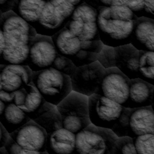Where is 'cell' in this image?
I'll return each instance as SVG.
<instances>
[{"label":"cell","mask_w":154,"mask_h":154,"mask_svg":"<svg viewBox=\"0 0 154 154\" xmlns=\"http://www.w3.org/2000/svg\"><path fill=\"white\" fill-rule=\"evenodd\" d=\"M51 38L57 54L70 60L77 67L96 61L97 54L103 46L100 40L81 41L65 27Z\"/></svg>","instance_id":"cell-1"},{"label":"cell","mask_w":154,"mask_h":154,"mask_svg":"<svg viewBox=\"0 0 154 154\" xmlns=\"http://www.w3.org/2000/svg\"><path fill=\"white\" fill-rule=\"evenodd\" d=\"M82 1H46L37 23L34 27L37 34L51 37L64 28L75 8Z\"/></svg>","instance_id":"cell-2"},{"label":"cell","mask_w":154,"mask_h":154,"mask_svg":"<svg viewBox=\"0 0 154 154\" xmlns=\"http://www.w3.org/2000/svg\"><path fill=\"white\" fill-rule=\"evenodd\" d=\"M31 82L45 100L55 106L72 91L70 78L52 67L32 72Z\"/></svg>","instance_id":"cell-3"},{"label":"cell","mask_w":154,"mask_h":154,"mask_svg":"<svg viewBox=\"0 0 154 154\" xmlns=\"http://www.w3.org/2000/svg\"><path fill=\"white\" fill-rule=\"evenodd\" d=\"M56 108L61 116L63 128L75 135L91 124L87 96L72 91Z\"/></svg>","instance_id":"cell-4"},{"label":"cell","mask_w":154,"mask_h":154,"mask_svg":"<svg viewBox=\"0 0 154 154\" xmlns=\"http://www.w3.org/2000/svg\"><path fill=\"white\" fill-rule=\"evenodd\" d=\"M117 139L111 130L90 124L76 134L75 153L112 154Z\"/></svg>","instance_id":"cell-5"},{"label":"cell","mask_w":154,"mask_h":154,"mask_svg":"<svg viewBox=\"0 0 154 154\" xmlns=\"http://www.w3.org/2000/svg\"><path fill=\"white\" fill-rule=\"evenodd\" d=\"M97 14L94 8L82 1L75 8L65 28L81 41H99Z\"/></svg>","instance_id":"cell-6"},{"label":"cell","mask_w":154,"mask_h":154,"mask_svg":"<svg viewBox=\"0 0 154 154\" xmlns=\"http://www.w3.org/2000/svg\"><path fill=\"white\" fill-rule=\"evenodd\" d=\"M88 108L91 125L111 130L125 107L106 97L94 94L88 97Z\"/></svg>","instance_id":"cell-7"},{"label":"cell","mask_w":154,"mask_h":154,"mask_svg":"<svg viewBox=\"0 0 154 154\" xmlns=\"http://www.w3.org/2000/svg\"><path fill=\"white\" fill-rule=\"evenodd\" d=\"M134 22L111 19L97 14L96 23L100 40L103 45L112 48L130 44Z\"/></svg>","instance_id":"cell-8"},{"label":"cell","mask_w":154,"mask_h":154,"mask_svg":"<svg viewBox=\"0 0 154 154\" xmlns=\"http://www.w3.org/2000/svg\"><path fill=\"white\" fill-rule=\"evenodd\" d=\"M130 79L117 68L105 70L95 94L103 96L125 107L129 91Z\"/></svg>","instance_id":"cell-9"},{"label":"cell","mask_w":154,"mask_h":154,"mask_svg":"<svg viewBox=\"0 0 154 154\" xmlns=\"http://www.w3.org/2000/svg\"><path fill=\"white\" fill-rule=\"evenodd\" d=\"M0 29L5 42L14 45H29L37 35L30 25L12 11L2 14Z\"/></svg>","instance_id":"cell-10"},{"label":"cell","mask_w":154,"mask_h":154,"mask_svg":"<svg viewBox=\"0 0 154 154\" xmlns=\"http://www.w3.org/2000/svg\"><path fill=\"white\" fill-rule=\"evenodd\" d=\"M105 70L97 61L77 67L70 77L72 91L87 97L95 94Z\"/></svg>","instance_id":"cell-11"},{"label":"cell","mask_w":154,"mask_h":154,"mask_svg":"<svg viewBox=\"0 0 154 154\" xmlns=\"http://www.w3.org/2000/svg\"><path fill=\"white\" fill-rule=\"evenodd\" d=\"M57 54L51 37L37 34L29 45L26 66L32 72L48 69L51 67Z\"/></svg>","instance_id":"cell-12"},{"label":"cell","mask_w":154,"mask_h":154,"mask_svg":"<svg viewBox=\"0 0 154 154\" xmlns=\"http://www.w3.org/2000/svg\"><path fill=\"white\" fill-rule=\"evenodd\" d=\"M9 137L21 148L38 152H45L47 134L45 130L30 120L14 132Z\"/></svg>","instance_id":"cell-13"},{"label":"cell","mask_w":154,"mask_h":154,"mask_svg":"<svg viewBox=\"0 0 154 154\" xmlns=\"http://www.w3.org/2000/svg\"><path fill=\"white\" fill-rule=\"evenodd\" d=\"M2 90L13 92L25 88L32 79V70L27 66L0 65Z\"/></svg>","instance_id":"cell-14"},{"label":"cell","mask_w":154,"mask_h":154,"mask_svg":"<svg viewBox=\"0 0 154 154\" xmlns=\"http://www.w3.org/2000/svg\"><path fill=\"white\" fill-rule=\"evenodd\" d=\"M145 134H154V112L152 106L130 109L126 137L132 138Z\"/></svg>","instance_id":"cell-15"},{"label":"cell","mask_w":154,"mask_h":154,"mask_svg":"<svg viewBox=\"0 0 154 154\" xmlns=\"http://www.w3.org/2000/svg\"><path fill=\"white\" fill-rule=\"evenodd\" d=\"M130 44L138 51L154 52V20L137 18L134 22Z\"/></svg>","instance_id":"cell-16"},{"label":"cell","mask_w":154,"mask_h":154,"mask_svg":"<svg viewBox=\"0 0 154 154\" xmlns=\"http://www.w3.org/2000/svg\"><path fill=\"white\" fill-rule=\"evenodd\" d=\"M114 49L115 67L129 79L140 78L138 72V51L131 44Z\"/></svg>","instance_id":"cell-17"},{"label":"cell","mask_w":154,"mask_h":154,"mask_svg":"<svg viewBox=\"0 0 154 154\" xmlns=\"http://www.w3.org/2000/svg\"><path fill=\"white\" fill-rule=\"evenodd\" d=\"M154 85L140 78L130 79L129 91L125 108L133 109L153 106Z\"/></svg>","instance_id":"cell-18"},{"label":"cell","mask_w":154,"mask_h":154,"mask_svg":"<svg viewBox=\"0 0 154 154\" xmlns=\"http://www.w3.org/2000/svg\"><path fill=\"white\" fill-rule=\"evenodd\" d=\"M75 141V134L61 128L47 135L45 152L48 154H74Z\"/></svg>","instance_id":"cell-19"},{"label":"cell","mask_w":154,"mask_h":154,"mask_svg":"<svg viewBox=\"0 0 154 154\" xmlns=\"http://www.w3.org/2000/svg\"><path fill=\"white\" fill-rule=\"evenodd\" d=\"M26 96L23 105L18 106L31 120H34L56 106L47 102L32 83L25 88Z\"/></svg>","instance_id":"cell-20"},{"label":"cell","mask_w":154,"mask_h":154,"mask_svg":"<svg viewBox=\"0 0 154 154\" xmlns=\"http://www.w3.org/2000/svg\"><path fill=\"white\" fill-rule=\"evenodd\" d=\"M46 1L14 0L12 11L33 28L37 23Z\"/></svg>","instance_id":"cell-21"},{"label":"cell","mask_w":154,"mask_h":154,"mask_svg":"<svg viewBox=\"0 0 154 154\" xmlns=\"http://www.w3.org/2000/svg\"><path fill=\"white\" fill-rule=\"evenodd\" d=\"M29 118L14 104H5L0 123L10 134L30 121Z\"/></svg>","instance_id":"cell-22"},{"label":"cell","mask_w":154,"mask_h":154,"mask_svg":"<svg viewBox=\"0 0 154 154\" xmlns=\"http://www.w3.org/2000/svg\"><path fill=\"white\" fill-rule=\"evenodd\" d=\"M29 45H14L5 42L0 65L26 66Z\"/></svg>","instance_id":"cell-23"},{"label":"cell","mask_w":154,"mask_h":154,"mask_svg":"<svg viewBox=\"0 0 154 154\" xmlns=\"http://www.w3.org/2000/svg\"><path fill=\"white\" fill-rule=\"evenodd\" d=\"M140 79L154 85V52L138 51Z\"/></svg>","instance_id":"cell-24"},{"label":"cell","mask_w":154,"mask_h":154,"mask_svg":"<svg viewBox=\"0 0 154 154\" xmlns=\"http://www.w3.org/2000/svg\"><path fill=\"white\" fill-rule=\"evenodd\" d=\"M33 121L42 128L47 135L63 128L61 118L56 107Z\"/></svg>","instance_id":"cell-25"},{"label":"cell","mask_w":154,"mask_h":154,"mask_svg":"<svg viewBox=\"0 0 154 154\" xmlns=\"http://www.w3.org/2000/svg\"><path fill=\"white\" fill-rule=\"evenodd\" d=\"M137 154H154V134H145L132 138Z\"/></svg>","instance_id":"cell-26"},{"label":"cell","mask_w":154,"mask_h":154,"mask_svg":"<svg viewBox=\"0 0 154 154\" xmlns=\"http://www.w3.org/2000/svg\"><path fill=\"white\" fill-rule=\"evenodd\" d=\"M51 67L70 78L75 73L77 68L70 60L59 54H57Z\"/></svg>","instance_id":"cell-27"},{"label":"cell","mask_w":154,"mask_h":154,"mask_svg":"<svg viewBox=\"0 0 154 154\" xmlns=\"http://www.w3.org/2000/svg\"><path fill=\"white\" fill-rule=\"evenodd\" d=\"M26 96L25 88L13 92H5L2 90L0 91V100L5 104L12 103L17 106L23 105Z\"/></svg>","instance_id":"cell-28"},{"label":"cell","mask_w":154,"mask_h":154,"mask_svg":"<svg viewBox=\"0 0 154 154\" xmlns=\"http://www.w3.org/2000/svg\"><path fill=\"white\" fill-rule=\"evenodd\" d=\"M96 61H97L105 70L115 67L114 48L103 45L100 51L97 54Z\"/></svg>","instance_id":"cell-29"},{"label":"cell","mask_w":154,"mask_h":154,"mask_svg":"<svg viewBox=\"0 0 154 154\" xmlns=\"http://www.w3.org/2000/svg\"><path fill=\"white\" fill-rule=\"evenodd\" d=\"M112 154H137L132 138L129 137L117 138Z\"/></svg>","instance_id":"cell-30"},{"label":"cell","mask_w":154,"mask_h":154,"mask_svg":"<svg viewBox=\"0 0 154 154\" xmlns=\"http://www.w3.org/2000/svg\"><path fill=\"white\" fill-rule=\"evenodd\" d=\"M4 147L8 153V154H48L45 152H38L35 151H31L23 149L19 147L14 141L9 137Z\"/></svg>","instance_id":"cell-31"},{"label":"cell","mask_w":154,"mask_h":154,"mask_svg":"<svg viewBox=\"0 0 154 154\" xmlns=\"http://www.w3.org/2000/svg\"><path fill=\"white\" fill-rule=\"evenodd\" d=\"M144 0L126 1L125 6L128 7L137 17H146L144 11Z\"/></svg>","instance_id":"cell-32"},{"label":"cell","mask_w":154,"mask_h":154,"mask_svg":"<svg viewBox=\"0 0 154 154\" xmlns=\"http://www.w3.org/2000/svg\"><path fill=\"white\" fill-rule=\"evenodd\" d=\"M144 11L146 18L154 20V1L144 0Z\"/></svg>","instance_id":"cell-33"},{"label":"cell","mask_w":154,"mask_h":154,"mask_svg":"<svg viewBox=\"0 0 154 154\" xmlns=\"http://www.w3.org/2000/svg\"><path fill=\"white\" fill-rule=\"evenodd\" d=\"M14 0H0V11L2 14L12 11Z\"/></svg>","instance_id":"cell-34"},{"label":"cell","mask_w":154,"mask_h":154,"mask_svg":"<svg viewBox=\"0 0 154 154\" xmlns=\"http://www.w3.org/2000/svg\"><path fill=\"white\" fill-rule=\"evenodd\" d=\"M8 138L9 134L0 123V149L4 147Z\"/></svg>","instance_id":"cell-35"},{"label":"cell","mask_w":154,"mask_h":154,"mask_svg":"<svg viewBox=\"0 0 154 154\" xmlns=\"http://www.w3.org/2000/svg\"><path fill=\"white\" fill-rule=\"evenodd\" d=\"M5 41L4 35L3 32L0 29V61H1L2 54L5 48Z\"/></svg>","instance_id":"cell-36"},{"label":"cell","mask_w":154,"mask_h":154,"mask_svg":"<svg viewBox=\"0 0 154 154\" xmlns=\"http://www.w3.org/2000/svg\"><path fill=\"white\" fill-rule=\"evenodd\" d=\"M5 106V104L4 102H2L1 100H0V118L1 117V116L4 112Z\"/></svg>","instance_id":"cell-37"},{"label":"cell","mask_w":154,"mask_h":154,"mask_svg":"<svg viewBox=\"0 0 154 154\" xmlns=\"http://www.w3.org/2000/svg\"><path fill=\"white\" fill-rule=\"evenodd\" d=\"M0 154H8L4 147L0 149Z\"/></svg>","instance_id":"cell-38"},{"label":"cell","mask_w":154,"mask_h":154,"mask_svg":"<svg viewBox=\"0 0 154 154\" xmlns=\"http://www.w3.org/2000/svg\"><path fill=\"white\" fill-rule=\"evenodd\" d=\"M2 90V85H1V73H0V91Z\"/></svg>","instance_id":"cell-39"},{"label":"cell","mask_w":154,"mask_h":154,"mask_svg":"<svg viewBox=\"0 0 154 154\" xmlns=\"http://www.w3.org/2000/svg\"><path fill=\"white\" fill-rule=\"evenodd\" d=\"M2 13L0 11V18L1 17V16H2Z\"/></svg>","instance_id":"cell-40"},{"label":"cell","mask_w":154,"mask_h":154,"mask_svg":"<svg viewBox=\"0 0 154 154\" xmlns=\"http://www.w3.org/2000/svg\"><path fill=\"white\" fill-rule=\"evenodd\" d=\"M74 154H77V153H74Z\"/></svg>","instance_id":"cell-41"}]
</instances>
